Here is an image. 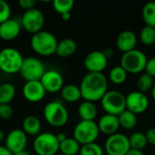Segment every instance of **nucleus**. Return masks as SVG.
<instances>
[{
    "label": "nucleus",
    "instance_id": "f257e3e1",
    "mask_svg": "<svg viewBox=\"0 0 155 155\" xmlns=\"http://www.w3.org/2000/svg\"><path fill=\"white\" fill-rule=\"evenodd\" d=\"M82 98L88 102L101 101L108 91V80L103 73H87L80 84Z\"/></svg>",
    "mask_w": 155,
    "mask_h": 155
},
{
    "label": "nucleus",
    "instance_id": "f03ea898",
    "mask_svg": "<svg viewBox=\"0 0 155 155\" xmlns=\"http://www.w3.org/2000/svg\"><path fill=\"white\" fill-rule=\"evenodd\" d=\"M58 40L51 32L42 30L32 35L30 45L33 51L41 56H50L55 54Z\"/></svg>",
    "mask_w": 155,
    "mask_h": 155
},
{
    "label": "nucleus",
    "instance_id": "7ed1b4c3",
    "mask_svg": "<svg viewBox=\"0 0 155 155\" xmlns=\"http://www.w3.org/2000/svg\"><path fill=\"white\" fill-rule=\"evenodd\" d=\"M43 114L45 122L55 128L64 126L69 119V114L66 107L59 101H52L46 104Z\"/></svg>",
    "mask_w": 155,
    "mask_h": 155
},
{
    "label": "nucleus",
    "instance_id": "20e7f679",
    "mask_svg": "<svg viewBox=\"0 0 155 155\" xmlns=\"http://www.w3.org/2000/svg\"><path fill=\"white\" fill-rule=\"evenodd\" d=\"M23 62L22 54L14 47H5L0 51V70L5 74L19 73Z\"/></svg>",
    "mask_w": 155,
    "mask_h": 155
},
{
    "label": "nucleus",
    "instance_id": "39448f33",
    "mask_svg": "<svg viewBox=\"0 0 155 155\" xmlns=\"http://www.w3.org/2000/svg\"><path fill=\"white\" fill-rule=\"evenodd\" d=\"M148 58L146 54L138 49H134L123 54L121 66L127 74H140L145 70Z\"/></svg>",
    "mask_w": 155,
    "mask_h": 155
},
{
    "label": "nucleus",
    "instance_id": "423d86ee",
    "mask_svg": "<svg viewBox=\"0 0 155 155\" xmlns=\"http://www.w3.org/2000/svg\"><path fill=\"white\" fill-rule=\"evenodd\" d=\"M100 131L94 121H80L74 129V138L82 145L95 143Z\"/></svg>",
    "mask_w": 155,
    "mask_h": 155
},
{
    "label": "nucleus",
    "instance_id": "0eeeda50",
    "mask_svg": "<svg viewBox=\"0 0 155 155\" xmlns=\"http://www.w3.org/2000/svg\"><path fill=\"white\" fill-rule=\"evenodd\" d=\"M101 105L106 114L118 116L126 110L125 95L116 90L107 91L101 99Z\"/></svg>",
    "mask_w": 155,
    "mask_h": 155
},
{
    "label": "nucleus",
    "instance_id": "6e6552de",
    "mask_svg": "<svg viewBox=\"0 0 155 155\" xmlns=\"http://www.w3.org/2000/svg\"><path fill=\"white\" fill-rule=\"evenodd\" d=\"M59 142L55 134L45 132L35 136L33 149L37 155H57L59 152Z\"/></svg>",
    "mask_w": 155,
    "mask_h": 155
},
{
    "label": "nucleus",
    "instance_id": "1a4fd4ad",
    "mask_svg": "<svg viewBox=\"0 0 155 155\" xmlns=\"http://www.w3.org/2000/svg\"><path fill=\"white\" fill-rule=\"evenodd\" d=\"M45 71V66L40 59L35 56H28L24 58L19 74L25 82L40 81Z\"/></svg>",
    "mask_w": 155,
    "mask_h": 155
},
{
    "label": "nucleus",
    "instance_id": "9d476101",
    "mask_svg": "<svg viewBox=\"0 0 155 155\" xmlns=\"http://www.w3.org/2000/svg\"><path fill=\"white\" fill-rule=\"evenodd\" d=\"M45 22V18L44 13L36 7L25 11L20 21L22 28L32 35L42 31Z\"/></svg>",
    "mask_w": 155,
    "mask_h": 155
},
{
    "label": "nucleus",
    "instance_id": "9b49d317",
    "mask_svg": "<svg viewBox=\"0 0 155 155\" xmlns=\"http://www.w3.org/2000/svg\"><path fill=\"white\" fill-rule=\"evenodd\" d=\"M130 149L129 138L124 134L116 133L110 135L104 143V150L107 155H125Z\"/></svg>",
    "mask_w": 155,
    "mask_h": 155
},
{
    "label": "nucleus",
    "instance_id": "f8f14e48",
    "mask_svg": "<svg viewBox=\"0 0 155 155\" xmlns=\"http://www.w3.org/2000/svg\"><path fill=\"white\" fill-rule=\"evenodd\" d=\"M28 143L27 135L22 129L11 130L5 140V147L12 153H16L25 151Z\"/></svg>",
    "mask_w": 155,
    "mask_h": 155
},
{
    "label": "nucleus",
    "instance_id": "ddd939ff",
    "mask_svg": "<svg viewBox=\"0 0 155 155\" xmlns=\"http://www.w3.org/2000/svg\"><path fill=\"white\" fill-rule=\"evenodd\" d=\"M125 103L126 109L136 115L144 113L150 105L148 96L139 91H133L128 94L125 96Z\"/></svg>",
    "mask_w": 155,
    "mask_h": 155
},
{
    "label": "nucleus",
    "instance_id": "4468645a",
    "mask_svg": "<svg viewBox=\"0 0 155 155\" xmlns=\"http://www.w3.org/2000/svg\"><path fill=\"white\" fill-rule=\"evenodd\" d=\"M108 64V59L103 51L94 50L86 54L84 65L88 73H102Z\"/></svg>",
    "mask_w": 155,
    "mask_h": 155
},
{
    "label": "nucleus",
    "instance_id": "2eb2a0df",
    "mask_svg": "<svg viewBox=\"0 0 155 155\" xmlns=\"http://www.w3.org/2000/svg\"><path fill=\"white\" fill-rule=\"evenodd\" d=\"M46 93H57L64 86V77L56 70H46L40 79Z\"/></svg>",
    "mask_w": 155,
    "mask_h": 155
},
{
    "label": "nucleus",
    "instance_id": "dca6fc26",
    "mask_svg": "<svg viewBox=\"0 0 155 155\" xmlns=\"http://www.w3.org/2000/svg\"><path fill=\"white\" fill-rule=\"evenodd\" d=\"M46 94L43 84L40 81H30L25 82L23 86V95L29 103H39Z\"/></svg>",
    "mask_w": 155,
    "mask_h": 155
},
{
    "label": "nucleus",
    "instance_id": "f3484780",
    "mask_svg": "<svg viewBox=\"0 0 155 155\" xmlns=\"http://www.w3.org/2000/svg\"><path fill=\"white\" fill-rule=\"evenodd\" d=\"M22 29L21 23L16 19L10 18L0 24V38L4 41L15 40Z\"/></svg>",
    "mask_w": 155,
    "mask_h": 155
},
{
    "label": "nucleus",
    "instance_id": "a211bd4d",
    "mask_svg": "<svg viewBox=\"0 0 155 155\" xmlns=\"http://www.w3.org/2000/svg\"><path fill=\"white\" fill-rule=\"evenodd\" d=\"M136 45L137 35L131 30L121 32L116 38V46L124 54L135 49Z\"/></svg>",
    "mask_w": 155,
    "mask_h": 155
},
{
    "label": "nucleus",
    "instance_id": "6ab92c4d",
    "mask_svg": "<svg viewBox=\"0 0 155 155\" xmlns=\"http://www.w3.org/2000/svg\"><path fill=\"white\" fill-rule=\"evenodd\" d=\"M97 125H98L100 133L106 134L108 136L116 134L120 127L118 116L108 114H104L99 119Z\"/></svg>",
    "mask_w": 155,
    "mask_h": 155
},
{
    "label": "nucleus",
    "instance_id": "aec40b11",
    "mask_svg": "<svg viewBox=\"0 0 155 155\" xmlns=\"http://www.w3.org/2000/svg\"><path fill=\"white\" fill-rule=\"evenodd\" d=\"M77 50L76 42L72 38H64L58 42L55 54L63 58L72 56Z\"/></svg>",
    "mask_w": 155,
    "mask_h": 155
},
{
    "label": "nucleus",
    "instance_id": "412c9836",
    "mask_svg": "<svg viewBox=\"0 0 155 155\" xmlns=\"http://www.w3.org/2000/svg\"><path fill=\"white\" fill-rule=\"evenodd\" d=\"M97 113V107L94 103L84 101L78 106V115L82 121H94Z\"/></svg>",
    "mask_w": 155,
    "mask_h": 155
},
{
    "label": "nucleus",
    "instance_id": "4be33fe9",
    "mask_svg": "<svg viewBox=\"0 0 155 155\" xmlns=\"http://www.w3.org/2000/svg\"><path fill=\"white\" fill-rule=\"evenodd\" d=\"M41 122L35 115H28L23 121V131L26 135L37 136L41 134Z\"/></svg>",
    "mask_w": 155,
    "mask_h": 155
},
{
    "label": "nucleus",
    "instance_id": "5701e85b",
    "mask_svg": "<svg viewBox=\"0 0 155 155\" xmlns=\"http://www.w3.org/2000/svg\"><path fill=\"white\" fill-rule=\"evenodd\" d=\"M60 92L62 99L67 103H76L82 98L80 87L75 84H66Z\"/></svg>",
    "mask_w": 155,
    "mask_h": 155
},
{
    "label": "nucleus",
    "instance_id": "b1692460",
    "mask_svg": "<svg viewBox=\"0 0 155 155\" xmlns=\"http://www.w3.org/2000/svg\"><path fill=\"white\" fill-rule=\"evenodd\" d=\"M81 149V144L73 137H67L59 145L60 153L64 155H77L79 154Z\"/></svg>",
    "mask_w": 155,
    "mask_h": 155
},
{
    "label": "nucleus",
    "instance_id": "393cba45",
    "mask_svg": "<svg viewBox=\"0 0 155 155\" xmlns=\"http://www.w3.org/2000/svg\"><path fill=\"white\" fill-rule=\"evenodd\" d=\"M16 94L15 87L11 83L0 84V104H10L15 99Z\"/></svg>",
    "mask_w": 155,
    "mask_h": 155
},
{
    "label": "nucleus",
    "instance_id": "a878e982",
    "mask_svg": "<svg viewBox=\"0 0 155 155\" xmlns=\"http://www.w3.org/2000/svg\"><path fill=\"white\" fill-rule=\"evenodd\" d=\"M118 120H119L120 126L126 130L134 129L137 125V122H138L137 115L128 111L127 109L118 115Z\"/></svg>",
    "mask_w": 155,
    "mask_h": 155
},
{
    "label": "nucleus",
    "instance_id": "bb28decb",
    "mask_svg": "<svg viewBox=\"0 0 155 155\" xmlns=\"http://www.w3.org/2000/svg\"><path fill=\"white\" fill-rule=\"evenodd\" d=\"M142 16L146 25L155 28V2H147L143 5Z\"/></svg>",
    "mask_w": 155,
    "mask_h": 155
},
{
    "label": "nucleus",
    "instance_id": "cd10ccee",
    "mask_svg": "<svg viewBox=\"0 0 155 155\" xmlns=\"http://www.w3.org/2000/svg\"><path fill=\"white\" fill-rule=\"evenodd\" d=\"M128 74L121 66L116 65L113 67L109 72V80L114 84H122L127 80Z\"/></svg>",
    "mask_w": 155,
    "mask_h": 155
},
{
    "label": "nucleus",
    "instance_id": "c85d7f7f",
    "mask_svg": "<svg viewBox=\"0 0 155 155\" xmlns=\"http://www.w3.org/2000/svg\"><path fill=\"white\" fill-rule=\"evenodd\" d=\"M128 138H129V143H130L131 149L143 151L146 147V145L148 144L145 134H143L141 132L134 133Z\"/></svg>",
    "mask_w": 155,
    "mask_h": 155
},
{
    "label": "nucleus",
    "instance_id": "c756f323",
    "mask_svg": "<svg viewBox=\"0 0 155 155\" xmlns=\"http://www.w3.org/2000/svg\"><path fill=\"white\" fill-rule=\"evenodd\" d=\"M154 85L153 83V77L151 76L150 74L144 73L140 75L137 81V87L138 91L143 94H146L150 91H152L153 87Z\"/></svg>",
    "mask_w": 155,
    "mask_h": 155
},
{
    "label": "nucleus",
    "instance_id": "7c9ffc66",
    "mask_svg": "<svg viewBox=\"0 0 155 155\" xmlns=\"http://www.w3.org/2000/svg\"><path fill=\"white\" fill-rule=\"evenodd\" d=\"M139 38L144 45H153L155 43V28L145 25L141 30Z\"/></svg>",
    "mask_w": 155,
    "mask_h": 155
},
{
    "label": "nucleus",
    "instance_id": "2f4dec72",
    "mask_svg": "<svg viewBox=\"0 0 155 155\" xmlns=\"http://www.w3.org/2000/svg\"><path fill=\"white\" fill-rule=\"evenodd\" d=\"M74 5V0H54L53 2V7L57 14L63 15L65 13H71Z\"/></svg>",
    "mask_w": 155,
    "mask_h": 155
},
{
    "label": "nucleus",
    "instance_id": "473e14b6",
    "mask_svg": "<svg viewBox=\"0 0 155 155\" xmlns=\"http://www.w3.org/2000/svg\"><path fill=\"white\" fill-rule=\"evenodd\" d=\"M79 155H104V149L96 143L82 145Z\"/></svg>",
    "mask_w": 155,
    "mask_h": 155
},
{
    "label": "nucleus",
    "instance_id": "72a5a7b5",
    "mask_svg": "<svg viewBox=\"0 0 155 155\" xmlns=\"http://www.w3.org/2000/svg\"><path fill=\"white\" fill-rule=\"evenodd\" d=\"M11 18V7L5 0H0V24Z\"/></svg>",
    "mask_w": 155,
    "mask_h": 155
},
{
    "label": "nucleus",
    "instance_id": "f704fd0d",
    "mask_svg": "<svg viewBox=\"0 0 155 155\" xmlns=\"http://www.w3.org/2000/svg\"><path fill=\"white\" fill-rule=\"evenodd\" d=\"M14 111L10 104H0V119L7 120L13 116Z\"/></svg>",
    "mask_w": 155,
    "mask_h": 155
},
{
    "label": "nucleus",
    "instance_id": "c9c22d12",
    "mask_svg": "<svg viewBox=\"0 0 155 155\" xmlns=\"http://www.w3.org/2000/svg\"><path fill=\"white\" fill-rule=\"evenodd\" d=\"M36 1L35 0H19L18 5L21 9H24L25 11L35 8Z\"/></svg>",
    "mask_w": 155,
    "mask_h": 155
},
{
    "label": "nucleus",
    "instance_id": "e433bc0d",
    "mask_svg": "<svg viewBox=\"0 0 155 155\" xmlns=\"http://www.w3.org/2000/svg\"><path fill=\"white\" fill-rule=\"evenodd\" d=\"M145 73L150 74L151 76L154 77L155 76V56L151 57L148 59L146 66H145Z\"/></svg>",
    "mask_w": 155,
    "mask_h": 155
},
{
    "label": "nucleus",
    "instance_id": "4c0bfd02",
    "mask_svg": "<svg viewBox=\"0 0 155 155\" xmlns=\"http://www.w3.org/2000/svg\"><path fill=\"white\" fill-rule=\"evenodd\" d=\"M147 143L155 146V128H151L145 133Z\"/></svg>",
    "mask_w": 155,
    "mask_h": 155
},
{
    "label": "nucleus",
    "instance_id": "58836bf2",
    "mask_svg": "<svg viewBox=\"0 0 155 155\" xmlns=\"http://www.w3.org/2000/svg\"><path fill=\"white\" fill-rule=\"evenodd\" d=\"M103 53L104 54V55L106 56V58H107V59L111 58V57L114 55V49H113V48H111V47H107V48L104 49V50H103Z\"/></svg>",
    "mask_w": 155,
    "mask_h": 155
},
{
    "label": "nucleus",
    "instance_id": "ea45409f",
    "mask_svg": "<svg viewBox=\"0 0 155 155\" xmlns=\"http://www.w3.org/2000/svg\"><path fill=\"white\" fill-rule=\"evenodd\" d=\"M55 136H56V139H57V141L59 142V143H61L62 142H64V141L67 138L66 134H64V133H58L57 134H55Z\"/></svg>",
    "mask_w": 155,
    "mask_h": 155
},
{
    "label": "nucleus",
    "instance_id": "a19ab883",
    "mask_svg": "<svg viewBox=\"0 0 155 155\" xmlns=\"http://www.w3.org/2000/svg\"><path fill=\"white\" fill-rule=\"evenodd\" d=\"M125 155H144L143 151H139V150H135V149H130L129 152Z\"/></svg>",
    "mask_w": 155,
    "mask_h": 155
},
{
    "label": "nucleus",
    "instance_id": "79ce46f5",
    "mask_svg": "<svg viewBox=\"0 0 155 155\" xmlns=\"http://www.w3.org/2000/svg\"><path fill=\"white\" fill-rule=\"evenodd\" d=\"M0 155H13L5 147V145H0Z\"/></svg>",
    "mask_w": 155,
    "mask_h": 155
},
{
    "label": "nucleus",
    "instance_id": "37998d69",
    "mask_svg": "<svg viewBox=\"0 0 155 155\" xmlns=\"http://www.w3.org/2000/svg\"><path fill=\"white\" fill-rule=\"evenodd\" d=\"M61 18L64 21H69L71 19V13H65V14L61 15Z\"/></svg>",
    "mask_w": 155,
    "mask_h": 155
},
{
    "label": "nucleus",
    "instance_id": "c03bdc74",
    "mask_svg": "<svg viewBox=\"0 0 155 155\" xmlns=\"http://www.w3.org/2000/svg\"><path fill=\"white\" fill-rule=\"evenodd\" d=\"M5 136H6V134H5V132L3 130H0V143H2L3 141L5 140Z\"/></svg>",
    "mask_w": 155,
    "mask_h": 155
},
{
    "label": "nucleus",
    "instance_id": "a18cd8bd",
    "mask_svg": "<svg viewBox=\"0 0 155 155\" xmlns=\"http://www.w3.org/2000/svg\"><path fill=\"white\" fill-rule=\"evenodd\" d=\"M13 155H31L29 152H27L26 150L25 151H22V152H19V153H14Z\"/></svg>",
    "mask_w": 155,
    "mask_h": 155
},
{
    "label": "nucleus",
    "instance_id": "49530a36",
    "mask_svg": "<svg viewBox=\"0 0 155 155\" xmlns=\"http://www.w3.org/2000/svg\"><path fill=\"white\" fill-rule=\"evenodd\" d=\"M152 96H153V99L155 101V84L154 85H153V89H152Z\"/></svg>",
    "mask_w": 155,
    "mask_h": 155
},
{
    "label": "nucleus",
    "instance_id": "de8ad7c7",
    "mask_svg": "<svg viewBox=\"0 0 155 155\" xmlns=\"http://www.w3.org/2000/svg\"><path fill=\"white\" fill-rule=\"evenodd\" d=\"M57 155H64V154H62V153H58Z\"/></svg>",
    "mask_w": 155,
    "mask_h": 155
}]
</instances>
